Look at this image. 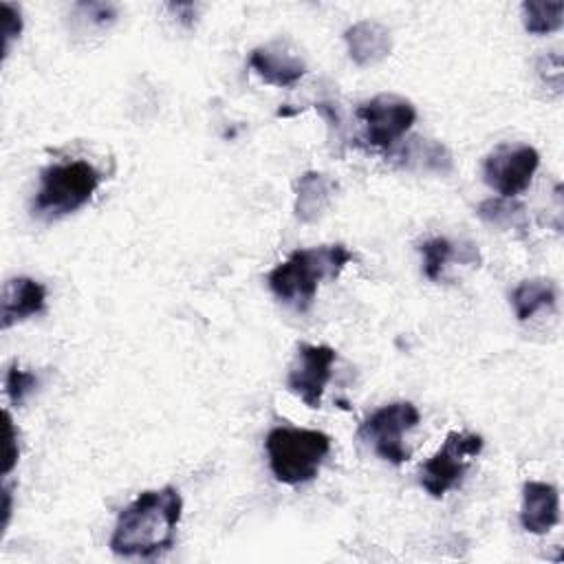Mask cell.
Listing matches in <instances>:
<instances>
[{"instance_id": "6da1fadb", "label": "cell", "mask_w": 564, "mask_h": 564, "mask_svg": "<svg viewBox=\"0 0 564 564\" xmlns=\"http://www.w3.org/2000/svg\"><path fill=\"white\" fill-rule=\"evenodd\" d=\"M181 518L183 496L176 487L145 489L117 513L108 546L119 557H156L174 546Z\"/></svg>"}, {"instance_id": "7a4b0ae2", "label": "cell", "mask_w": 564, "mask_h": 564, "mask_svg": "<svg viewBox=\"0 0 564 564\" xmlns=\"http://www.w3.org/2000/svg\"><path fill=\"white\" fill-rule=\"evenodd\" d=\"M355 260V253L344 242L295 249L267 273V286L286 306L304 313L315 302L324 280H337Z\"/></svg>"}, {"instance_id": "3957f363", "label": "cell", "mask_w": 564, "mask_h": 564, "mask_svg": "<svg viewBox=\"0 0 564 564\" xmlns=\"http://www.w3.org/2000/svg\"><path fill=\"white\" fill-rule=\"evenodd\" d=\"M269 469L282 485L311 482L330 452V436L322 430L278 425L264 438Z\"/></svg>"}, {"instance_id": "277c9868", "label": "cell", "mask_w": 564, "mask_h": 564, "mask_svg": "<svg viewBox=\"0 0 564 564\" xmlns=\"http://www.w3.org/2000/svg\"><path fill=\"white\" fill-rule=\"evenodd\" d=\"M101 185V174L88 161L51 163L40 172V187L31 200V214L40 220H57L82 209Z\"/></svg>"}, {"instance_id": "5b68a950", "label": "cell", "mask_w": 564, "mask_h": 564, "mask_svg": "<svg viewBox=\"0 0 564 564\" xmlns=\"http://www.w3.org/2000/svg\"><path fill=\"white\" fill-rule=\"evenodd\" d=\"M485 441L474 432H449L443 445L421 465L419 482L432 498H443L447 491L456 489L469 463L482 452Z\"/></svg>"}, {"instance_id": "8992f818", "label": "cell", "mask_w": 564, "mask_h": 564, "mask_svg": "<svg viewBox=\"0 0 564 564\" xmlns=\"http://www.w3.org/2000/svg\"><path fill=\"white\" fill-rule=\"evenodd\" d=\"M421 414L412 401H392L375 410L359 423L357 436L372 447V452L390 465H403L410 458V449L403 436L414 430Z\"/></svg>"}, {"instance_id": "52a82bcc", "label": "cell", "mask_w": 564, "mask_h": 564, "mask_svg": "<svg viewBox=\"0 0 564 564\" xmlns=\"http://www.w3.org/2000/svg\"><path fill=\"white\" fill-rule=\"evenodd\" d=\"M357 117L366 128V141L372 148L390 150L414 126L416 108L410 99L401 95L381 93L361 101L357 106Z\"/></svg>"}, {"instance_id": "ba28073f", "label": "cell", "mask_w": 564, "mask_h": 564, "mask_svg": "<svg viewBox=\"0 0 564 564\" xmlns=\"http://www.w3.org/2000/svg\"><path fill=\"white\" fill-rule=\"evenodd\" d=\"M540 167V154L529 143H500L482 161L485 183L505 198L522 194Z\"/></svg>"}, {"instance_id": "9c48e42d", "label": "cell", "mask_w": 564, "mask_h": 564, "mask_svg": "<svg viewBox=\"0 0 564 564\" xmlns=\"http://www.w3.org/2000/svg\"><path fill=\"white\" fill-rule=\"evenodd\" d=\"M335 359V348L326 344H297L295 357L286 372V390L295 394L306 408H319L324 390L333 377Z\"/></svg>"}, {"instance_id": "30bf717a", "label": "cell", "mask_w": 564, "mask_h": 564, "mask_svg": "<svg viewBox=\"0 0 564 564\" xmlns=\"http://www.w3.org/2000/svg\"><path fill=\"white\" fill-rule=\"evenodd\" d=\"M249 68L264 84L280 88L295 86L306 75L304 57L286 40H271L256 46L249 55Z\"/></svg>"}, {"instance_id": "8fae6325", "label": "cell", "mask_w": 564, "mask_h": 564, "mask_svg": "<svg viewBox=\"0 0 564 564\" xmlns=\"http://www.w3.org/2000/svg\"><path fill=\"white\" fill-rule=\"evenodd\" d=\"M44 306H46V289L42 282H37L35 278H29V275L9 278L2 284V295H0L2 330L42 313Z\"/></svg>"}, {"instance_id": "7c38bea8", "label": "cell", "mask_w": 564, "mask_h": 564, "mask_svg": "<svg viewBox=\"0 0 564 564\" xmlns=\"http://www.w3.org/2000/svg\"><path fill=\"white\" fill-rule=\"evenodd\" d=\"M560 522L557 487L544 480H527L522 485L520 524L533 535L549 533Z\"/></svg>"}, {"instance_id": "4fadbf2b", "label": "cell", "mask_w": 564, "mask_h": 564, "mask_svg": "<svg viewBox=\"0 0 564 564\" xmlns=\"http://www.w3.org/2000/svg\"><path fill=\"white\" fill-rule=\"evenodd\" d=\"M348 57L355 66L368 68L383 62L392 53V33L377 20H357L344 31Z\"/></svg>"}, {"instance_id": "5bb4252c", "label": "cell", "mask_w": 564, "mask_h": 564, "mask_svg": "<svg viewBox=\"0 0 564 564\" xmlns=\"http://www.w3.org/2000/svg\"><path fill=\"white\" fill-rule=\"evenodd\" d=\"M337 192V181L324 172L308 170L295 181L293 212L300 223H317L330 207Z\"/></svg>"}, {"instance_id": "9a60e30c", "label": "cell", "mask_w": 564, "mask_h": 564, "mask_svg": "<svg viewBox=\"0 0 564 564\" xmlns=\"http://www.w3.org/2000/svg\"><path fill=\"white\" fill-rule=\"evenodd\" d=\"M419 251L423 256V275L430 282H438L443 278V271L447 267L449 260H458L471 267L480 264V253L476 249V245L471 242H452L449 238L443 236H434L427 238L419 245Z\"/></svg>"}, {"instance_id": "2e32d148", "label": "cell", "mask_w": 564, "mask_h": 564, "mask_svg": "<svg viewBox=\"0 0 564 564\" xmlns=\"http://www.w3.org/2000/svg\"><path fill=\"white\" fill-rule=\"evenodd\" d=\"M392 159H397V163H401L403 167L434 172L441 176L454 170V156L449 148L436 139L412 137L392 154Z\"/></svg>"}, {"instance_id": "e0dca14e", "label": "cell", "mask_w": 564, "mask_h": 564, "mask_svg": "<svg viewBox=\"0 0 564 564\" xmlns=\"http://www.w3.org/2000/svg\"><path fill=\"white\" fill-rule=\"evenodd\" d=\"M555 300H557V289L549 278L522 280L511 293L513 313L520 322L531 319L542 308H553Z\"/></svg>"}, {"instance_id": "ac0fdd59", "label": "cell", "mask_w": 564, "mask_h": 564, "mask_svg": "<svg viewBox=\"0 0 564 564\" xmlns=\"http://www.w3.org/2000/svg\"><path fill=\"white\" fill-rule=\"evenodd\" d=\"M522 24L533 35H549L564 24V2L562 0H527L520 7Z\"/></svg>"}, {"instance_id": "d6986e66", "label": "cell", "mask_w": 564, "mask_h": 564, "mask_svg": "<svg viewBox=\"0 0 564 564\" xmlns=\"http://www.w3.org/2000/svg\"><path fill=\"white\" fill-rule=\"evenodd\" d=\"M478 218L500 227V229H524L527 227V214H524V205L518 203L516 198H487L478 205Z\"/></svg>"}, {"instance_id": "ffe728a7", "label": "cell", "mask_w": 564, "mask_h": 564, "mask_svg": "<svg viewBox=\"0 0 564 564\" xmlns=\"http://www.w3.org/2000/svg\"><path fill=\"white\" fill-rule=\"evenodd\" d=\"M37 386V377L29 370H22L18 361H11L4 375V392L13 405H20Z\"/></svg>"}, {"instance_id": "44dd1931", "label": "cell", "mask_w": 564, "mask_h": 564, "mask_svg": "<svg viewBox=\"0 0 564 564\" xmlns=\"http://www.w3.org/2000/svg\"><path fill=\"white\" fill-rule=\"evenodd\" d=\"M75 15L88 18L90 24L104 29L117 20V4H112V2H77Z\"/></svg>"}, {"instance_id": "7402d4cb", "label": "cell", "mask_w": 564, "mask_h": 564, "mask_svg": "<svg viewBox=\"0 0 564 564\" xmlns=\"http://www.w3.org/2000/svg\"><path fill=\"white\" fill-rule=\"evenodd\" d=\"M2 53L4 57L9 55V48H11V42L20 37L22 33V26H24V20H22V11L18 4H11V2H2Z\"/></svg>"}, {"instance_id": "603a6c76", "label": "cell", "mask_w": 564, "mask_h": 564, "mask_svg": "<svg viewBox=\"0 0 564 564\" xmlns=\"http://www.w3.org/2000/svg\"><path fill=\"white\" fill-rule=\"evenodd\" d=\"M4 434H7V460H4V467H2V474L9 476L11 469L15 467L18 463V456H20V447H18V436H15V427H13V419L9 412H4Z\"/></svg>"}, {"instance_id": "cb8c5ba5", "label": "cell", "mask_w": 564, "mask_h": 564, "mask_svg": "<svg viewBox=\"0 0 564 564\" xmlns=\"http://www.w3.org/2000/svg\"><path fill=\"white\" fill-rule=\"evenodd\" d=\"M315 108H317V112L326 119V123H328V128L333 130H339L341 128V115H339V110L330 104V101H319V104H315Z\"/></svg>"}, {"instance_id": "d4e9b609", "label": "cell", "mask_w": 564, "mask_h": 564, "mask_svg": "<svg viewBox=\"0 0 564 564\" xmlns=\"http://www.w3.org/2000/svg\"><path fill=\"white\" fill-rule=\"evenodd\" d=\"M9 520H11V489L9 485H4L2 487V529H7Z\"/></svg>"}]
</instances>
